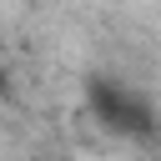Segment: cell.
<instances>
[{
	"instance_id": "6da1fadb",
	"label": "cell",
	"mask_w": 161,
	"mask_h": 161,
	"mask_svg": "<svg viewBox=\"0 0 161 161\" xmlns=\"http://www.w3.org/2000/svg\"><path fill=\"white\" fill-rule=\"evenodd\" d=\"M86 106H91V116H96L106 131H116V136L146 141V136L156 131V111H151V101H146L136 86L116 80V75H91V86H86Z\"/></svg>"
}]
</instances>
